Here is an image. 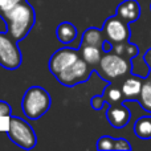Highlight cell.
I'll list each match as a JSON object with an SVG mask.
<instances>
[{
  "label": "cell",
  "instance_id": "6da1fadb",
  "mask_svg": "<svg viewBox=\"0 0 151 151\" xmlns=\"http://www.w3.org/2000/svg\"><path fill=\"white\" fill-rule=\"evenodd\" d=\"M0 17L5 21L7 32L16 41L25 39L36 21L33 7L25 0L5 12H0Z\"/></svg>",
  "mask_w": 151,
  "mask_h": 151
},
{
  "label": "cell",
  "instance_id": "7a4b0ae2",
  "mask_svg": "<svg viewBox=\"0 0 151 151\" xmlns=\"http://www.w3.org/2000/svg\"><path fill=\"white\" fill-rule=\"evenodd\" d=\"M52 98L49 93L41 86H31L23 96L21 107L25 117L31 121H36L50 109Z\"/></svg>",
  "mask_w": 151,
  "mask_h": 151
},
{
  "label": "cell",
  "instance_id": "3957f363",
  "mask_svg": "<svg viewBox=\"0 0 151 151\" xmlns=\"http://www.w3.org/2000/svg\"><path fill=\"white\" fill-rule=\"evenodd\" d=\"M96 70L101 76L102 80L113 82L114 80L129 74L131 70V63L129 58L115 53L114 50L104 53Z\"/></svg>",
  "mask_w": 151,
  "mask_h": 151
},
{
  "label": "cell",
  "instance_id": "277c9868",
  "mask_svg": "<svg viewBox=\"0 0 151 151\" xmlns=\"http://www.w3.org/2000/svg\"><path fill=\"white\" fill-rule=\"evenodd\" d=\"M7 135L13 143L21 149L31 150L36 146L37 137L33 127L20 117H13V115L9 117Z\"/></svg>",
  "mask_w": 151,
  "mask_h": 151
},
{
  "label": "cell",
  "instance_id": "5b68a950",
  "mask_svg": "<svg viewBox=\"0 0 151 151\" xmlns=\"http://www.w3.org/2000/svg\"><path fill=\"white\" fill-rule=\"evenodd\" d=\"M23 56L17 41L5 32H0V65L7 70H15L21 66Z\"/></svg>",
  "mask_w": 151,
  "mask_h": 151
},
{
  "label": "cell",
  "instance_id": "8992f818",
  "mask_svg": "<svg viewBox=\"0 0 151 151\" xmlns=\"http://www.w3.org/2000/svg\"><path fill=\"white\" fill-rule=\"evenodd\" d=\"M91 70H93V68H91L85 60H82V58L80 57L74 64H72L69 68H66L65 70L58 73L56 76V78H57V81L61 82L63 85L72 88V86L77 85V83L86 82V81L89 80V77H90Z\"/></svg>",
  "mask_w": 151,
  "mask_h": 151
},
{
  "label": "cell",
  "instance_id": "52a82bcc",
  "mask_svg": "<svg viewBox=\"0 0 151 151\" xmlns=\"http://www.w3.org/2000/svg\"><path fill=\"white\" fill-rule=\"evenodd\" d=\"M102 29H104L106 40H109L113 45L126 42L130 39L131 31H130V27H129V23H126L121 17H118L117 15L106 19Z\"/></svg>",
  "mask_w": 151,
  "mask_h": 151
},
{
  "label": "cell",
  "instance_id": "ba28073f",
  "mask_svg": "<svg viewBox=\"0 0 151 151\" xmlns=\"http://www.w3.org/2000/svg\"><path fill=\"white\" fill-rule=\"evenodd\" d=\"M80 57L81 56L78 49H72V48H68V47L61 48V49L56 50L52 55L48 68H49V70L56 77L58 73H61L66 68H69L72 64H74Z\"/></svg>",
  "mask_w": 151,
  "mask_h": 151
},
{
  "label": "cell",
  "instance_id": "9c48e42d",
  "mask_svg": "<svg viewBox=\"0 0 151 151\" xmlns=\"http://www.w3.org/2000/svg\"><path fill=\"white\" fill-rule=\"evenodd\" d=\"M106 118L113 127L122 129L130 122L131 113L123 104L110 105V107L106 111Z\"/></svg>",
  "mask_w": 151,
  "mask_h": 151
},
{
  "label": "cell",
  "instance_id": "30bf717a",
  "mask_svg": "<svg viewBox=\"0 0 151 151\" xmlns=\"http://www.w3.org/2000/svg\"><path fill=\"white\" fill-rule=\"evenodd\" d=\"M115 15L129 24L134 23L141 16V5L137 0H123L117 7Z\"/></svg>",
  "mask_w": 151,
  "mask_h": 151
},
{
  "label": "cell",
  "instance_id": "8fae6325",
  "mask_svg": "<svg viewBox=\"0 0 151 151\" xmlns=\"http://www.w3.org/2000/svg\"><path fill=\"white\" fill-rule=\"evenodd\" d=\"M145 81L138 76H130L122 82V93L125 97V101H134V99L139 98L142 86H143Z\"/></svg>",
  "mask_w": 151,
  "mask_h": 151
},
{
  "label": "cell",
  "instance_id": "7c38bea8",
  "mask_svg": "<svg viewBox=\"0 0 151 151\" xmlns=\"http://www.w3.org/2000/svg\"><path fill=\"white\" fill-rule=\"evenodd\" d=\"M78 50H80L81 58L85 60L93 69L97 68V65L99 64V61H101L102 56H104V53H105L104 50H102V48L93 47V45H82V44L80 45Z\"/></svg>",
  "mask_w": 151,
  "mask_h": 151
},
{
  "label": "cell",
  "instance_id": "4fadbf2b",
  "mask_svg": "<svg viewBox=\"0 0 151 151\" xmlns=\"http://www.w3.org/2000/svg\"><path fill=\"white\" fill-rule=\"evenodd\" d=\"M56 36L61 44H72L77 37V28L74 27V24L64 21V23L58 24L57 29H56Z\"/></svg>",
  "mask_w": 151,
  "mask_h": 151
},
{
  "label": "cell",
  "instance_id": "5bb4252c",
  "mask_svg": "<svg viewBox=\"0 0 151 151\" xmlns=\"http://www.w3.org/2000/svg\"><path fill=\"white\" fill-rule=\"evenodd\" d=\"M106 40L104 33V29L98 28H88L82 33V39H81V44L82 45H93V47L102 48L104 41Z\"/></svg>",
  "mask_w": 151,
  "mask_h": 151
},
{
  "label": "cell",
  "instance_id": "9a60e30c",
  "mask_svg": "<svg viewBox=\"0 0 151 151\" xmlns=\"http://www.w3.org/2000/svg\"><path fill=\"white\" fill-rule=\"evenodd\" d=\"M134 134L141 139H151V115L137 119L134 125Z\"/></svg>",
  "mask_w": 151,
  "mask_h": 151
},
{
  "label": "cell",
  "instance_id": "2e32d148",
  "mask_svg": "<svg viewBox=\"0 0 151 151\" xmlns=\"http://www.w3.org/2000/svg\"><path fill=\"white\" fill-rule=\"evenodd\" d=\"M104 97L106 99V102H109L110 105H117V104H122L125 101V97H123L122 89L117 88L114 85H109L106 89L104 90Z\"/></svg>",
  "mask_w": 151,
  "mask_h": 151
},
{
  "label": "cell",
  "instance_id": "e0dca14e",
  "mask_svg": "<svg viewBox=\"0 0 151 151\" xmlns=\"http://www.w3.org/2000/svg\"><path fill=\"white\" fill-rule=\"evenodd\" d=\"M113 50H114L115 53H118V55L129 58V60L133 58V57H135V56L138 55V48H137V45L130 44L129 41L113 45Z\"/></svg>",
  "mask_w": 151,
  "mask_h": 151
},
{
  "label": "cell",
  "instance_id": "ac0fdd59",
  "mask_svg": "<svg viewBox=\"0 0 151 151\" xmlns=\"http://www.w3.org/2000/svg\"><path fill=\"white\" fill-rule=\"evenodd\" d=\"M138 101L141 102L142 107L147 111H151V80L147 78V81L143 82V86H142L141 94H139Z\"/></svg>",
  "mask_w": 151,
  "mask_h": 151
},
{
  "label": "cell",
  "instance_id": "d6986e66",
  "mask_svg": "<svg viewBox=\"0 0 151 151\" xmlns=\"http://www.w3.org/2000/svg\"><path fill=\"white\" fill-rule=\"evenodd\" d=\"M115 139L109 135H104L97 141V149L98 150H114Z\"/></svg>",
  "mask_w": 151,
  "mask_h": 151
},
{
  "label": "cell",
  "instance_id": "ffe728a7",
  "mask_svg": "<svg viewBox=\"0 0 151 151\" xmlns=\"http://www.w3.org/2000/svg\"><path fill=\"white\" fill-rule=\"evenodd\" d=\"M105 104H106V99H105L104 94H98V96H94L90 98V105L94 110H101Z\"/></svg>",
  "mask_w": 151,
  "mask_h": 151
},
{
  "label": "cell",
  "instance_id": "44dd1931",
  "mask_svg": "<svg viewBox=\"0 0 151 151\" xmlns=\"http://www.w3.org/2000/svg\"><path fill=\"white\" fill-rule=\"evenodd\" d=\"M21 1H24V0H0V12H5Z\"/></svg>",
  "mask_w": 151,
  "mask_h": 151
},
{
  "label": "cell",
  "instance_id": "7402d4cb",
  "mask_svg": "<svg viewBox=\"0 0 151 151\" xmlns=\"http://www.w3.org/2000/svg\"><path fill=\"white\" fill-rule=\"evenodd\" d=\"M114 150H131V145L125 138H115Z\"/></svg>",
  "mask_w": 151,
  "mask_h": 151
},
{
  "label": "cell",
  "instance_id": "603a6c76",
  "mask_svg": "<svg viewBox=\"0 0 151 151\" xmlns=\"http://www.w3.org/2000/svg\"><path fill=\"white\" fill-rule=\"evenodd\" d=\"M11 111H12V107L9 104L4 101H0V117H11Z\"/></svg>",
  "mask_w": 151,
  "mask_h": 151
},
{
  "label": "cell",
  "instance_id": "cb8c5ba5",
  "mask_svg": "<svg viewBox=\"0 0 151 151\" xmlns=\"http://www.w3.org/2000/svg\"><path fill=\"white\" fill-rule=\"evenodd\" d=\"M102 50H104L105 53L111 52V50H113V44L109 41V40H105V41H104V45H102Z\"/></svg>",
  "mask_w": 151,
  "mask_h": 151
},
{
  "label": "cell",
  "instance_id": "d4e9b609",
  "mask_svg": "<svg viewBox=\"0 0 151 151\" xmlns=\"http://www.w3.org/2000/svg\"><path fill=\"white\" fill-rule=\"evenodd\" d=\"M145 61H146L147 64L150 65V68H151V49L149 50V52L146 53V56H145Z\"/></svg>",
  "mask_w": 151,
  "mask_h": 151
},
{
  "label": "cell",
  "instance_id": "484cf974",
  "mask_svg": "<svg viewBox=\"0 0 151 151\" xmlns=\"http://www.w3.org/2000/svg\"><path fill=\"white\" fill-rule=\"evenodd\" d=\"M149 80H151V68H150V74H149Z\"/></svg>",
  "mask_w": 151,
  "mask_h": 151
},
{
  "label": "cell",
  "instance_id": "4316f807",
  "mask_svg": "<svg viewBox=\"0 0 151 151\" xmlns=\"http://www.w3.org/2000/svg\"><path fill=\"white\" fill-rule=\"evenodd\" d=\"M150 9H151V4H150Z\"/></svg>",
  "mask_w": 151,
  "mask_h": 151
}]
</instances>
